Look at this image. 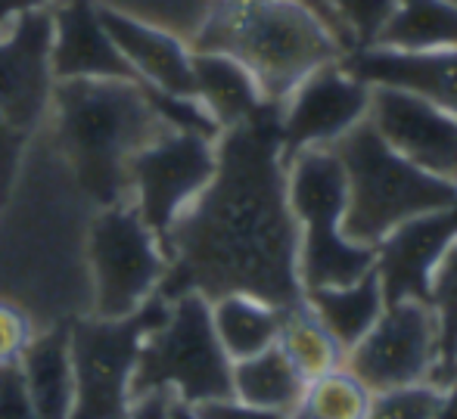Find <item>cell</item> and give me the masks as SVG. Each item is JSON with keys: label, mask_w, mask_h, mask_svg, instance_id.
I'll list each match as a JSON object with an SVG mask.
<instances>
[{"label": "cell", "mask_w": 457, "mask_h": 419, "mask_svg": "<svg viewBox=\"0 0 457 419\" xmlns=\"http://www.w3.org/2000/svg\"><path fill=\"white\" fill-rule=\"evenodd\" d=\"M218 165L199 199L162 240L169 274L159 295L199 292L215 301L243 292L274 308L305 299L299 283V224L287 199L280 106L221 131Z\"/></svg>", "instance_id": "6da1fadb"}, {"label": "cell", "mask_w": 457, "mask_h": 419, "mask_svg": "<svg viewBox=\"0 0 457 419\" xmlns=\"http://www.w3.org/2000/svg\"><path fill=\"white\" fill-rule=\"evenodd\" d=\"M190 50L234 56L271 106L345 53L324 16L302 0H209Z\"/></svg>", "instance_id": "7a4b0ae2"}, {"label": "cell", "mask_w": 457, "mask_h": 419, "mask_svg": "<svg viewBox=\"0 0 457 419\" xmlns=\"http://www.w3.org/2000/svg\"><path fill=\"white\" fill-rule=\"evenodd\" d=\"M56 140L81 190L96 205L128 202V162L153 137L169 131L146 87L134 78L54 81Z\"/></svg>", "instance_id": "3957f363"}, {"label": "cell", "mask_w": 457, "mask_h": 419, "mask_svg": "<svg viewBox=\"0 0 457 419\" xmlns=\"http://www.w3.org/2000/svg\"><path fill=\"white\" fill-rule=\"evenodd\" d=\"M330 150L345 174L343 236L358 246L377 249L408 221L448 209L457 199L454 180L427 174L398 156L367 119Z\"/></svg>", "instance_id": "277c9868"}, {"label": "cell", "mask_w": 457, "mask_h": 419, "mask_svg": "<svg viewBox=\"0 0 457 419\" xmlns=\"http://www.w3.org/2000/svg\"><path fill=\"white\" fill-rule=\"evenodd\" d=\"M287 199L299 224L302 292L349 286L377 267V249L343 236L345 174L330 146L295 152L287 162Z\"/></svg>", "instance_id": "5b68a950"}, {"label": "cell", "mask_w": 457, "mask_h": 419, "mask_svg": "<svg viewBox=\"0 0 457 419\" xmlns=\"http://www.w3.org/2000/svg\"><path fill=\"white\" fill-rule=\"evenodd\" d=\"M230 357L212 326V305L199 292L169 299L159 324L140 341L134 366V401L169 391L175 401L203 407L230 398Z\"/></svg>", "instance_id": "8992f818"}, {"label": "cell", "mask_w": 457, "mask_h": 419, "mask_svg": "<svg viewBox=\"0 0 457 419\" xmlns=\"http://www.w3.org/2000/svg\"><path fill=\"white\" fill-rule=\"evenodd\" d=\"M169 299L153 295L137 314L119 320L81 317L69 324L72 354V416L69 419H125L134 407V366L140 341L159 324Z\"/></svg>", "instance_id": "52a82bcc"}, {"label": "cell", "mask_w": 457, "mask_h": 419, "mask_svg": "<svg viewBox=\"0 0 457 419\" xmlns=\"http://www.w3.org/2000/svg\"><path fill=\"white\" fill-rule=\"evenodd\" d=\"M87 264L94 286V317L119 320L137 314L159 295L169 274L165 246L131 202L103 205L87 230Z\"/></svg>", "instance_id": "ba28073f"}, {"label": "cell", "mask_w": 457, "mask_h": 419, "mask_svg": "<svg viewBox=\"0 0 457 419\" xmlns=\"http://www.w3.org/2000/svg\"><path fill=\"white\" fill-rule=\"evenodd\" d=\"M215 140L190 131H162L128 162V202L140 221L165 240L178 218L215 177Z\"/></svg>", "instance_id": "9c48e42d"}, {"label": "cell", "mask_w": 457, "mask_h": 419, "mask_svg": "<svg viewBox=\"0 0 457 419\" xmlns=\"http://www.w3.org/2000/svg\"><path fill=\"white\" fill-rule=\"evenodd\" d=\"M439 364V324L423 299L386 301L377 324L345 351L343 366L373 395L429 382Z\"/></svg>", "instance_id": "30bf717a"}, {"label": "cell", "mask_w": 457, "mask_h": 419, "mask_svg": "<svg viewBox=\"0 0 457 419\" xmlns=\"http://www.w3.org/2000/svg\"><path fill=\"white\" fill-rule=\"evenodd\" d=\"M343 60V56H339ZM327 62L314 69L280 106V146L283 162L302 150L333 146L339 137L361 125L370 106V87L352 78L343 66Z\"/></svg>", "instance_id": "8fae6325"}, {"label": "cell", "mask_w": 457, "mask_h": 419, "mask_svg": "<svg viewBox=\"0 0 457 419\" xmlns=\"http://www.w3.org/2000/svg\"><path fill=\"white\" fill-rule=\"evenodd\" d=\"M367 121L408 162L457 184V115L395 87H370Z\"/></svg>", "instance_id": "7c38bea8"}, {"label": "cell", "mask_w": 457, "mask_h": 419, "mask_svg": "<svg viewBox=\"0 0 457 419\" xmlns=\"http://www.w3.org/2000/svg\"><path fill=\"white\" fill-rule=\"evenodd\" d=\"M100 22L128 62L134 81L169 96H193V50L175 31L150 25L115 6H100ZM196 100V96H193Z\"/></svg>", "instance_id": "4fadbf2b"}, {"label": "cell", "mask_w": 457, "mask_h": 419, "mask_svg": "<svg viewBox=\"0 0 457 419\" xmlns=\"http://www.w3.org/2000/svg\"><path fill=\"white\" fill-rule=\"evenodd\" d=\"M339 66L367 87H395L429 100L457 115V47L448 50H386L355 47Z\"/></svg>", "instance_id": "5bb4252c"}, {"label": "cell", "mask_w": 457, "mask_h": 419, "mask_svg": "<svg viewBox=\"0 0 457 419\" xmlns=\"http://www.w3.org/2000/svg\"><path fill=\"white\" fill-rule=\"evenodd\" d=\"M50 10V75L75 78H134L106 35L94 0H54Z\"/></svg>", "instance_id": "9a60e30c"}, {"label": "cell", "mask_w": 457, "mask_h": 419, "mask_svg": "<svg viewBox=\"0 0 457 419\" xmlns=\"http://www.w3.org/2000/svg\"><path fill=\"white\" fill-rule=\"evenodd\" d=\"M457 240V199L448 209L414 218L377 246V274L386 301L423 299L433 264Z\"/></svg>", "instance_id": "2e32d148"}, {"label": "cell", "mask_w": 457, "mask_h": 419, "mask_svg": "<svg viewBox=\"0 0 457 419\" xmlns=\"http://www.w3.org/2000/svg\"><path fill=\"white\" fill-rule=\"evenodd\" d=\"M193 96L221 131L243 125L265 106L259 84L234 56L205 50H193Z\"/></svg>", "instance_id": "e0dca14e"}, {"label": "cell", "mask_w": 457, "mask_h": 419, "mask_svg": "<svg viewBox=\"0 0 457 419\" xmlns=\"http://www.w3.org/2000/svg\"><path fill=\"white\" fill-rule=\"evenodd\" d=\"M31 407L37 419L72 416V354H69V324L35 333L19 357Z\"/></svg>", "instance_id": "ac0fdd59"}, {"label": "cell", "mask_w": 457, "mask_h": 419, "mask_svg": "<svg viewBox=\"0 0 457 419\" xmlns=\"http://www.w3.org/2000/svg\"><path fill=\"white\" fill-rule=\"evenodd\" d=\"M305 389L308 382L277 345L265 348L255 357L237 360L230 370V398L259 410L293 414L305 401Z\"/></svg>", "instance_id": "d6986e66"}, {"label": "cell", "mask_w": 457, "mask_h": 419, "mask_svg": "<svg viewBox=\"0 0 457 419\" xmlns=\"http://www.w3.org/2000/svg\"><path fill=\"white\" fill-rule=\"evenodd\" d=\"M305 301L320 324L337 335L339 345L349 351L361 335L377 324V317L386 308L383 283H379L377 267H370L364 276H358L349 286H324L308 289Z\"/></svg>", "instance_id": "ffe728a7"}, {"label": "cell", "mask_w": 457, "mask_h": 419, "mask_svg": "<svg viewBox=\"0 0 457 419\" xmlns=\"http://www.w3.org/2000/svg\"><path fill=\"white\" fill-rule=\"evenodd\" d=\"M212 305V326L221 341L224 354L230 364L246 360L271 348L280 333L283 308H274L268 301L255 299V295L230 292L221 299L209 301Z\"/></svg>", "instance_id": "44dd1931"}, {"label": "cell", "mask_w": 457, "mask_h": 419, "mask_svg": "<svg viewBox=\"0 0 457 419\" xmlns=\"http://www.w3.org/2000/svg\"><path fill=\"white\" fill-rule=\"evenodd\" d=\"M370 47L448 50L457 47V4L452 0H395Z\"/></svg>", "instance_id": "7402d4cb"}, {"label": "cell", "mask_w": 457, "mask_h": 419, "mask_svg": "<svg viewBox=\"0 0 457 419\" xmlns=\"http://www.w3.org/2000/svg\"><path fill=\"white\" fill-rule=\"evenodd\" d=\"M274 345L287 354V360L295 366V373L305 382H314V379L339 370L345 360V348L337 341V335L320 324V317L308 308L305 299L283 311L280 333H277Z\"/></svg>", "instance_id": "603a6c76"}, {"label": "cell", "mask_w": 457, "mask_h": 419, "mask_svg": "<svg viewBox=\"0 0 457 419\" xmlns=\"http://www.w3.org/2000/svg\"><path fill=\"white\" fill-rule=\"evenodd\" d=\"M427 301L439 324V364L429 382L448 385L454 379V357H457V240L433 264L427 280Z\"/></svg>", "instance_id": "cb8c5ba5"}, {"label": "cell", "mask_w": 457, "mask_h": 419, "mask_svg": "<svg viewBox=\"0 0 457 419\" xmlns=\"http://www.w3.org/2000/svg\"><path fill=\"white\" fill-rule=\"evenodd\" d=\"M373 391L358 382L345 366L308 382L302 407L314 419H364L370 410Z\"/></svg>", "instance_id": "d4e9b609"}, {"label": "cell", "mask_w": 457, "mask_h": 419, "mask_svg": "<svg viewBox=\"0 0 457 419\" xmlns=\"http://www.w3.org/2000/svg\"><path fill=\"white\" fill-rule=\"evenodd\" d=\"M436 407H439V385L420 382L373 395L364 419H436Z\"/></svg>", "instance_id": "484cf974"}, {"label": "cell", "mask_w": 457, "mask_h": 419, "mask_svg": "<svg viewBox=\"0 0 457 419\" xmlns=\"http://www.w3.org/2000/svg\"><path fill=\"white\" fill-rule=\"evenodd\" d=\"M324 4L343 22V29L355 41V47H370L377 41L379 29H383V22L389 19L395 0H324Z\"/></svg>", "instance_id": "4316f807"}, {"label": "cell", "mask_w": 457, "mask_h": 419, "mask_svg": "<svg viewBox=\"0 0 457 419\" xmlns=\"http://www.w3.org/2000/svg\"><path fill=\"white\" fill-rule=\"evenodd\" d=\"M31 335L35 330H31L29 314L10 301H0V364H16Z\"/></svg>", "instance_id": "83f0119b"}, {"label": "cell", "mask_w": 457, "mask_h": 419, "mask_svg": "<svg viewBox=\"0 0 457 419\" xmlns=\"http://www.w3.org/2000/svg\"><path fill=\"white\" fill-rule=\"evenodd\" d=\"M0 419H37L19 360L0 364Z\"/></svg>", "instance_id": "f1b7e54d"}, {"label": "cell", "mask_w": 457, "mask_h": 419, "mask_svg": "<svg viewBox=\"0 0 457 419\" xmlns=\"http://www.w3.org/2000/svg\"><path fill=\"white\" fill-rule=\"evenodd\" d=\"M199 416L203 419H293V414H274V410H259V407H249V404H240L234 398L228 401H212L196 407Z\"/></svg>", "instance_id": "f546056e"}, {"label": "cell", "mask_w": 457, "mask_h": 419, "mask_svg": "<svg viewBox=\"0 0 457 419\" xmlns=\"http://www.w3.org/2000/svg\"><path fill=\"white\" fill-rule=\"evenodd\" d=\"M169 407H171L169 391H150V395L134 401V407L128 410L125 419H169Z\"/></svg>", "instance_id": "4dcf8cb0"}, {"label": "cell", "mask_w": 457, "mask_h": 419, "mask_svg": "<svg viewBox=\"0 0 457 419\" xmlns=\"http://www.w3.org/2000/svg\"><path fill=\"white\" fill-rule=\"evenodd\" d=\"M50 4H54V0H0V31H4V25H10V22H16L19 16H25V12L47 10Z\"/></svg>", "instance_id": "1f68e13d"}, {"label": "cell", "mask_w": 457, "mask_h": 419, "mask_svg": "<svg viewBox=\"0 0 457 419\" xmlns=\"http://www.w3.org/2000/svg\"><path fill=\"white\" fill-rule=\"evenodd\" d=\"M302 4L314 6V10H318V12H320V16H324V22H327V25H330V29H333V35H337V37H339V41H343L345 53H349V50H355V41H352V35H349V31H345V29H343V22H339V19H337V16H333V10H330V6H327V4H324V0H302Z\"/></svg>", "instance_id": "d6a6232c"}, {"label": "cell", "mask_w": 457, "mask_h": 419, "mask_svg": "<svg viewBox=\"0 0 457 419\" xmlns=\"http://www.w3.org/2000/svg\"><path fill=\"white\" fill-rule=\"evenodd\" d=\"M436 419H457V376L448 385L439 389V407H436Z\"/></svg>", "instance_id": "836d02e7"}, {"label": "cell", "mask_w": 457, "mask_h": 419, "mask_svg": "<svg viewBox=\"0 0 457 419\" xmlns=\"http://www.w3.org/2000/svg\"><path fill=\"white\" fill-rule=\"evenodd\" d=\"M169 419H203V416H199L196 407H190V404H181V401H175V398H171Z\"/></svg>", "instance_id": "e575fe53"}, {"label": "cell", "mask_w": 457, "mask_h": 419, "mask_svg": "<svg viewBox=\"0 0 457 419\" xmlns=\"http://www.w3.org/2000/svg\"><path fill=\"white\" fill-rule=\"evenodd\" d=\"M454 376H457V357H454Z\"/></svg>", "instance_id": "d590c367"}]
</instances>
